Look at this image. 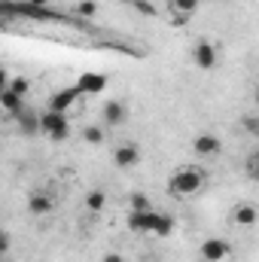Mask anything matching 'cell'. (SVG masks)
<instances>
[{"label": "cell", "instance_id": "obj_1", "mask_svg": "<svg viewBox=\"0 0 259 262\" xmlns=\"http://www.w3.org/2000/svg\"><path fill=\"white\" fill-rule=\"evenodd\" d=\"M204 183H207V171L204 168H198V165H183V168H177L171 177H168V192L174 198H192L198 195L201 189H204Z\"/></svg>", "mask_w": 259, "mask_h": 262}, {"label": "cell", "instance_id": "obj_2", "mask_svg": "<svg viewBox=\"0 0 259 262\" xmlns=\"http://www.w3.org/2000/svg\"><path fill=\"white\" fill-rule=\"evenodd\" d=\"M40 134H43L46 140H55V143L67 140V137H70V119H67V113L43 110V113H40Z\"/></svg>", "mask_w": 259, "mask_h": 262}, {"label": "cell", "instance_id": "obj_3", "mask_svg": "<svg viewBox=\"0 0 259 262\" xmlns=\"http://www.w3.org/2000/svg\"><path fill=\"white\" fill-rule=\"evenodd\" d=\"M189 58H192V64L198 67V70H213V67L220 64V46H217L213 40L201 37V40H195L192 43Z\"/></svg>", "mask_w": 259, "mask_h": 262}, {"label": "cell", "instance_id": "obj_4", "mask_svg": "<svg viewBox=\"0 0 259 262\" xmlns=\"http://www.w3.org/2000/svg\"><path fill=\"white\" fill-rule=\"evenodd\" d=\"M110 159H113V168H116V171H131V168H137L140 159H143L140 143H134V140H122V143H116Z\"/></svg>", "mask_w": 259, "mask_h": 262}, {"label": "cell", "instance_id": "obj_5", "mask_svg": "<svg viewBox=\"0 0 259 262\" xmlns=\"http://www.w3.org/2000/svg\"><path fill=\"white\" fill-rule=\"evenodd\" d=\"M192 152L198 159H217L223 152V137L217 131H198L192 137Z\"/></svg>", "mask_w": 259, "mask_h": 262}, {"label": "cell", "instance_id": "obj_6", "mask_svg": "<svg viewBox=\"0 0 259 262\" xmlns=\"http://www.w3.org/2000/svg\"><path fill=\"white\" fill-rule=\"evenodd\" d=\"M128 122V107H125V101H119V98H113V101H107L104 107H101V125L110 131V128H122Z\"/></svg>", "mask_w": 259, "mask_h": 262}, {"label": "cell", "instance_id": "obj_7", "mask_svg": "<svg viewBox=\"0 0 259 262\" xmlns=\"http://www.w3.org/2000/svg\"><path fill=\"white\" fill-rule=\"evenodd\" d=\"M165 9L174 25H186L195 12L201 9V0H165Z\"/></svg>", "mask_w": 259, "mask_h": 262}, {"label": "cell", "instance_id": "obj_8", "mask_svg": "<svg viewBox=\"0 0 259 262\" xmlns=\"http://www.w3.org/2000/svg\"><path fill=\"white\" fill-rule=\"evenodd\" d=\"M198 253H201L204 262H223V259H229L232 244H229L226 238H204L201 247H198Z\"/></svg>", "mask_w": 259, "mask_h": 262}, {"label": "cell", "instance_id": "obj_9", "mask_svg": "<svg viewBox=\"0 0 259 262\" xmlns=\"http://www.w3.org/2000/svg\"><path fill=\"white\" fill-rule=\"evenodd\" d=\"M256 220H259V213H256V204L253 201H241V204L232 207V223L238 229H253Z\"/></svg>", "mask_w": 259, "mask_h": 262}, {"label": "cell", "instance_id": "obj_10", "mask_svg": "<svg viewBox=\"0 0 259 262\" xmlns=\"http://www.w3.org/2000/svg\"><path fill=\"white\" fill-rule=\"evenodd\" d=\"M15 119V128L18 134H25V137H37L40 134V113L37 110H31V107H25L18 116H12Z\"/></svg>", "mask_w": 259, "mask_h": 262}, {"label": "cell", "instance_id": "obj_11", "mask_svg": "<svg viewBox=\"0 0 259 262\" xmlns=\"http://www.w3.org/2000/svg\"><path fill=\"white\" fill-rule=\"evenodd\" d=\"M76 98H82L73 85H67V89H58L52 98H49V104H46V110H55V113H67L73 104H76Z\"/></svg>", "mask_w": 259, "mask_h": 262}, {"label": "cell", "instance_id": "obj_12", "mask_svg": "<svg viewBox=\"0 0 259 262\" xmlns=\"http://www.w3.org/2000/svg\"><path fill=\"white\" fill-rule=\"evenodd\" d=\"M73 89H76L79 95H98V92L107 89V76H104V73H79V79H76Z\"/></svg>", "mask_w": 259, "mask_h": 262}, {"label": "cell", "instance_id": "obj_13", "mask_svg": "<svg viewBox=\"0 0 259 262\" xmlns=\"http://www.w3.org/2000/svg\"><path fill=\"white\" fill-rule=\"evenodd\" d=\"M52 210H55V198L49 192H31L28 195V213L31 216H46Z\"/></svg>", "mask_w": 259, "mask_h": 262}, {"label": "cell", "instance_id": "obj_14", "mask_svg": "<svg viewBox=\"0 0 259 262\" xmlns=\"http://www.w3.org/2000/svg\"><path fill=\"white\" fill-rule=\"evenodd\" d=\"M0 110H3V116H18L21 110H25V98H18V95H12L9 89L0 95Z\"/></svg>", "mask_w": 259, "mask_h": 262}, {"label": "cell", "instance_id": "obj_15", "mask_svg": "<svg viewBox=\"0 0 259 262\" xmlns=\"http://www.w3.org/2000/svg\"><path fill=\"white\" fill-rule=\"evenodd\" d=\"M82 204H85L89 213H101V210L107 207V192H104V189H89L85 198H82Z\"/></svg>", "mask_w": 259, "mask_h": 262}, {"label": "cell", "instance_id": "obj_16", "mask_svg": "<svg viewBox=\"0 0 259 262\" xmlns=\"http://www.w3.org/2000/svg\"><path fill=\"white\" fill-rule=\"evenodd\" d=\"M82 140H85L89 146H101V143L107 140V128H104L101 122H95V125H85V128H82Z\"/></svg>", "mask_w": 259, "mask_h": 262}, {"label": "cell", "instance_id": "obj_17", "mask_svg": "<svg viewBox=\"0 0 259 262\" xmlns=\"http://www.w3.org/2000/svg\"><path fill=\"white\" fill-rule=\"evenodd\" d=\"M174 232V216L171 213H156V226H153V235H171Z\"/></svg>", "mask_w": 259, "mask_h": 262}, {"label": "cell", "instance_id": "obj_18", "mask_svg": "<svg viewBox=\"0 0 259 262\" xmlns=\"http://www.w3.org/2000/svg\"><path fill=\"white\" fill-rule=\"evenodd\" d=\"M73 12L79 18H95L98 15V0H76L73 3Z\"/></svg>", "mask_w": 259, "mask_h": 262}, {"label": "cell", "instance_id": "obj_19", "mask_svg": "<svg viewBox=\"0 0 259 262\" xmlns=\"http://www.w3.org/2000/svg\"><path fill=\"white\" fill-rule=\"evenodd\" d=\"M6 89H9L12 95H18V98H25V95H28V89H31V79H28V76H9V82H6Z\"/></svg>", "mask_w": 259, "mask_h": 262}, {"label": "cell", "instance_id": "obj_20", "mask_svg": "<svg viewBox=\"0 0 259 262\" xmlns=\"http://www.w3.org/2000/svg\"><path fill=\"white\" fill-rule=\"evenodd\" d=\"M128 207L131 210H153V201L146 192H131L128 195Z\"/></svg>", "mask_w": 259, "mask_h": 262}, {"label": "cell", "instance_id": "obj_21", "mask_svg": "<svg viewBox=\"0 0 259 262\" xmlns=\"http://www.w3.org/2000/svg\"><path fill=\"white\" fill-rule=\"evenodd\" d=\"M244 171H247V177H250V180H259V149H250V152H247Z\"/></svg>", "mask_w": 259, "mask_h": 262}, {"label": "cell", "instance_id": "obj_22", "mask_svg": "<svg viewBox=\"0 0 259 262\" xmlns=\"http://www.w3.org/2000/svg\"><path fill=\"white\" fill-rule=\"evenodd\" d=\"M241 128H244V134H250V137H259V113H247L241 119Z\"/></svg>", "mask_w": 259, "mask_h": 262}, {"label": "cell", "instance_id": "obj_23", "mask_svg": "<svg viewBox=\"0 0 259 262\" xmlns=\"http://www.w3.org/2000/svg\"><path fill=\"white\" fill-rule=\"evenodd\" d=\"M131 6H134L140 15H146V18H156V15H159V9H156L149 0H131Z\"/></svg>", "mask_w": 259, "mask_h": 262}, {"label": "cell", "instance_id": "obj_24", "mask_svg": "<svg viewBox=\"0 0 259 262\" xmlns=\"http://www.w3.org/2000/svg\"><path fill=\"white\" fill-rule=\"evenodd\" d=\"M9 247H12V238H9V232H6V229H0V256H6V253H9Z\"/></svg>", "mask_w": 259, "mask_h": 262}, {"label": "cell", "instance_id": "obj_25", "mask_svg": "<svg viewBox=\"0 0 259 262\" xmlns=\"http://www.w3.org/2000/svg\"><path fill=\"white\" fill-rule=\"evenodd\" d=\"M101 262H128V259H125L122 253H104V259Z\"/></svg>", "mask_w": 259, "mask_h": 262}, {"label": "cell", "instance_id": "obj_26", "mask_svg": "<svg viewBox=\"0 0 259 262\" xmlns=\"http://www.w3.org/2000/svg\"><path fill=\"white\" fill-rule=\"evenodd\" d=\"M6 82H9V73H6V70H3V67H0V95H3V92H6Z\"/></svg>", "mask_w": 259, "mask_h": 262}, {"label": "cell", "instance_id": "obj_27", "mask_svg": "<svg viewBox=\"0 0 259 262\" xmlns=\"http://www.w3.org/2000/svg\"><path fill=\"white\" fill-rule=\"evenodd\" d=\"M28 6H37V9H46L49 6V0H25Z\"/></svg>", "mask_w": 259, "mask_h": 262}, {"label": "cell", "instance_id": "obj_28", "mask_svg": "<svg viewBox=\"0 0 259 262\" xmlns=\"http://www.w3.org/2000/svg\"><path fill=\"white\" fill-rule=\"evenodd\" d=\"M149 262H159V259H149Z\"/></svg>", "mask_w": 259, "mask_h": 262}, {"label": "cell", "instance_id": "obj_29", "mask_svg": "<svg viewBox=\"0 0 259 262\" xmlns=\"http://www.w3.org/2000/svg\"><path fill=\"white\" fill-rule=\"evenodd\" d=\"M0 116H3V110H0Z\"/></svg>", "mask_w": 259, "mask_h": 262}]
</instances>
